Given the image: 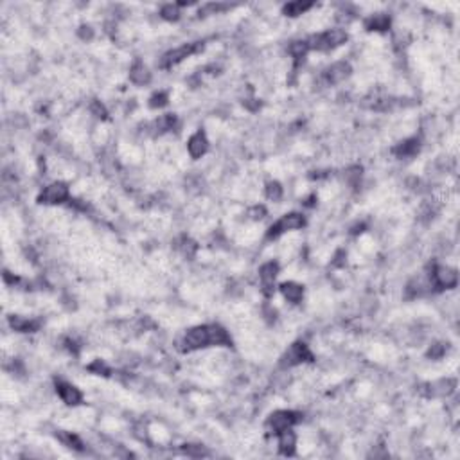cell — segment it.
Wrapping results in <instances>:
<instances>
[{
    "instance_id": "1",
    "label": "cell",
    "mask_w": 460,
    "mask_h": 460,
    "mask_svg": "<svg viewBox=\"0 0 460 460\" xmlns=\"http://www.w3.org/2000/svg\"><path fill=\"white\" fill-rule=\"evenodd\" d=\"M345 40H347L345 31H342V29H331V31H327V32L313 36V38L308 42V45H309V49L329 50V49H333V47L342 45Z\"/></svg>"
},
{
    "instance_id": "2",
    "label": "cell",
    "mask_w": 460,
    "mask_h": 460,
    "mask_svg": "<svg viewBox=\"0 0 460 460\" xmlns=\"http://www.w3.org/2000/svg\"><path fill=\"white\" fill-rule=\"evenodd\" d=\"M297 421H298V415L295 414V412L279 410V412H275V414L270 415L268 422H266V426H268L270 432L280 433V432H284V430L290 428L291 424H295Z\"/></svg>"
},
{
    "instance_id": "3",
    "label": "cell",
    "mask_w": 460,
    "mask_h": 460,
    "mask_svg": "<svg viewBox=\"0 0 460 460\" xmlns=\"http://www.w3.org/2000/svg\"><path fill=\"white\" fill-rule=\"evenodd\" d=\"M184 345L187 350H194V349H202V347L210 345V338H209V326H198L192 327L184 338Z\"/></svg>"
},
{
    "instance_id": "4",
    "label": "cell",
    "mask_w": 460,
    "mask_h": 460,
    "mask_svg": "<svg viewBox=\"0 0 460 460\" xmlns=\"http://www.w3.org/2000/svg\"><path fill=\"white\" fill-rule=\"evenodd\" d=\"M200 49H202L200 43H187V45H182L174 50H169L167 54H164L162 61H160V67H171V65L180 63L182 60H185V58L191 56V54L198 52Z\"/></svg>"
},
{
    "instance_id": "5",
    "label": "cell",
    "mask_w": 460,
    "mask_h": 460,
    "mask_svg": "<svg viewBox=\"0 0 460 460\" xmlns=\"http://www.w3.org/2000/svg\"><path fill=\"white\" fill-rule=\"evenodd\" d=\"M304 223L306 221H304V218H302V214H297V213L286 214V216H282V220H279L272 228H270L268 237H277L282 232H286V230H297V228L304 227Z\"/></svg>"
},
{
    "instance_id": "6",
    "label": "cell",
    "mask_w": 460,
    "mask_h": 460,
    "mask_svg": "<svg viewBox=\"0 0 460 460\" xmlns=\"http://www.w3.org/2000/svg\"><path fill=\"white\" fill-rule=\"evenodd\" d=\"M68 198V187L65 184H50L49 187H45V191L40 194V202L42 203H50V205H54V203H63L65 200Z\"/></svg>"
},
{
    "instance_id": "7",
    "label": "cell",
    "mask_w": 460,
    "mask_h": 460,
    "mask_svg": "<svg viewBox=\"0 0 460 460\" xmlns=\"http://www.w3.org/2000/svg\"><path fill=\"white\" fill-rule=\"evenodd\" d=\"M311 360H313V354L309 352L308 347L304 344H295L290 347V350L284 356V365L291 367V365L302 363V361H311Z\"/></svg>"
},
{
    "instance_id": "8",
    "label": "cell",
    "mask_w": 460,
    "mask_h": 460,
    "mask_svg": "<svg viewBox=\"0 0 460 460\" xmlns=\"http://www.w3.org/2000/svg\"><path fill=\"white\" fill-rule=\"evenodd\" d=\"M457 280H458L457 270L448 268V266L446 268H437L435 273H433V282L439 288H453L457 284Z\"/></svg>"
},
{
    "instance_id": "9",
    "label": "cell",
    "mask_w": 460,
    "mask_h": 460,
    "mask_svg": "<svg viewBox=\"0 0 460 460\" xmlns=\"http://www.w3.org/2000/svg\"><path fill=\"white\" fill-rule=\"evenodd\" d=\"M207 148H209V142H207V137L202 133V131L194 133L187 142V149H189V153H191L192 158H200V156L207 151Z\"/></svg>"
},
{
    "instance_id": "10",
    "label": "cell",
    "mask_w": 460,
    "mask_h": 460,
    "mask_svg": "<svg viewBox=\"0 0 460 460\" xmlns=\"http://www.w3.org/2000/svg\"><path fill=\"white\" fill-rule=\"evenodd\" d=\"M58 394H60V397L65 401L67 404H79L83 399L81 392H79L76 386L68 385V383H58Z\"/></svg>"
},
{
    "instance_id": "11",
    "label": "cell",
    "mask_w": 460,
    "mask_h": 460,
    "mask_svg": "<svg viewBox=\"0 0 460 460\" xmlns=\"http://www.w3.org/2000/svg\"><path fill=\"white\" fill-rule=\"evenodd\" d=\"M209 338H210V345H230L232 344L228 333L220 326H209Z\"/></svg>"
},
{
    "instance_id": "12",
    "label": "cell",
    "mask_w": 460,
    "mask_h": 460,
    "mask_svg": "<svg viewBox=\"0 0 460 460\" xmlns=\"http://www.w3.org/2000/svg\"><path fill=\"white\" fill-rule=\"evenodd\" d=\"M350 74V67L347 63H334L333 67L327 70V79L331 83H340L344 81L347 76Z\"/></svg>"
},
{
    "instance_id": "13",
    "label": "cell",
    "mask_w": 460,
    "mask_h": 460,
    "mask_svg": "<svg viewBox=\"0 0 460 460\" xmlns=\"http://www.w3.org/2000/svg\"><path fill=\"white\" fill-rule=\"evenodd\" d=\"M9 324L14 331H20V333H29V331H34L38 329V322L34 320H29L24 319V316H11Z\"/></svg>"
},
{
    "instance_id": "14",
    "label": "cell",
    "mask_w": 460,
    "mask_h": 460,
    "mask_svg": "<svg viewBox=\"0 0 460 460\" xmlns=\"http://www.w3.org/2000/svg\"><path fill=\"white\" fill-rule=\"evenodd\" d=\"M280 439H279V446H280V451L286 455H291L295 450V440H297V437H295V433L291 432L290 428L284 430V432L279 433Z\"/></svg>"
},
{
    "instance_id": "15",
    "label": "cell",
    "mask_w": 460,
    "mask_h": 460,
    "mask_svg": "<svg viewBox=\"0 0 460 460\" xmlns=\"http://www.w3.org/2000/svg\"><path fill=\"white\" fill-rule=\"evenodd\" d=\"M280 290H282L284 297L288 298V300L291 302H298L302 298V295H304V288L298 286V284L295 282H286L280 286Z\"/></svg>"
},
{
    "instance_id": "16",
    "label": "cell",
    "mask_w": 460,
    "mask_h": 460,
    "mask_svg": "<svg viewBox=\"0 0 460 460\" xmlns=\"http://www.w3.org/2000/svg\"><path fill=\"white\" fill-rule=\"evenodd\" d=\"M149 78H151V76H149L148 68H146L144 65L142 63H135L133 65V68H131V72H130L131 81L137 83V85H144V83L149 81Z\"/></svg>"
},
{
    "instance_id": "17",
    "label": "cell",
    "mask_w": 460,
    "mask_h": 460,
    "mask_svg": "<svg viewBox=\"0 0 460 460\" xmlns=\"http://www.w3.org/2000/svg\"><path fill=\"white\" fill-rule=\"evenodd\" d=\"M277 272H279V266L277 262H266L264 266H261V279L264 288H270L273 282V279L277 277Z\"/></svg>"
},
{
    "instance_id": "18",
    "label": "cell",
    "mask_w": 460,
    "mask_h": 460,
    "mask_svg": "<svg viewBox=\"0 0 460 460\" xmlns=\"http://www.w3.org/2000/svg\"><path fill=\"white\" fill-rule=\"evenodd\" d=\"M417 151H419L417 138H410V140H406V142H401V146L396 148L397 156H410V155H415Z\"/></svg>"
},
{
    "instance_id": "19",
    "label": "cell",
    "mask_w": 460,
    "mask_h": 460,
    "mask_svg": "<svg viewBox=\"0 0 460 460\" xmlns=\"http://www.w3.org/2000/svg\"><path fill=\"white\" fill-rule=\"evenodd\" d=\"M455 390V381L453 379H443V381L432 385V394L433 396H450Z\"/></svg>"
},
{
    "instance_id": "20",
    "label": "cell",
    "mask_w": 460,
    "mask_h": 460,
    "mask_svg": "<svg viewBox=\"0 0 460 460\" xmlns=\"http://www.w3.org/2000/svg\"><path fill=\"white\" fill-rule=\"evenodd\" d=\"M313 4L311 2H290L284 6V14H290V16H297V14H302L304 11L311 9Z\"/></svg>"
},
{
    "instance_id": "21",
    "label": "cell",
    "mask_w": 460,
    "mask_h": 460,
    "mask_svg": "<svg viewBox=\"0 0 460 460\" xmlns=\"http://www.w3.org/2000/svg\"><path fill=\"white\" fill-rule=\"evenodd\" d=\"M390 25V20L388 16H385V14H376V16H372L370 20L367 22V27L372 29V31H385V29H388Z\"/></svg>"
},
{
    "instance_id": "22",
    "label": "cell",
    "mask_w": 460,
    "mask_h": 460,
    "mask_svg": "<svg viewBox=\"0 0 460 460\" xmlns=\"http://www.w3.org/2000/svg\"><path fill=\"white\" fill-rule=\"evenodd\" d=\"M174 126V115L167 114V115H162L158 120L155 122V128L156 131H167V130H173Z\"/></svg>"
},
{
    "instance_id": "23",
    "label": "cell",
    "mask_w": 460,
    "mask_h": 460,
    "mask_svg": "<svg viewBox=\"0 0 460 460\" xmlns=\"http://www.w3.org/2000/svg\"><path fill=\"white\" fill-rule=\"evenodd\" d=\"M308 50H309L308 42H293L291 43V47H290V52L293 54L295 58H302L306 52H308Z\"/></svg>"
},
{
    "instance_id": "24",
    "label": "cell",
    "mask_w": 460,
    "mask_h": 460,
    "mask_svg": "<svg viewBox=\"0 0 460 460\" xmlns=\"http://www.w3.org/2000/svg\"><path fill=\"white\" fill-rule=\"evenodd\" d=\"M266 194H268L270 200H280V196H282V187H280V184H277V182H272V184H268V187H266Z\"/></svg>"
},
{
    "instance_id": "25",
    "label": "cell",
    "mask_w": 460,
    "mask_h": 460,
    "mask_svg": "<svg viewBox=\"0 0 460 460\" xmlns=\"http://www.w3.org/2000/svg\"><path fill=\"white\" fill-rule=\"evenodd\" d=\"M60 439L63 440L65 444H67V446H70V448H76V450H81V440L78 439V437L76 435H72V433H61L60 435Z\"/></svg>"
},
{
    "instance_id": "26",
    "label": "cell",
    "mask_w": 460,
    "mask_h": 460,
    "mask_svg": "<svg viewBox=\"0 0 460 460\" xmlns=\"http://www.w3.org/2000/svg\"><path fill=\"white\" fill-rule=\"evenodd\" d=\"M178 14H180V11H178L176 6H166V7H162V16L167 18V20H176Z\"/></svg>"
},
{
    "instance_id": "27",
    "label": "cell",
    "mask_w": 460,
    "mask_h": 460,
    "mask_svg": "<svg viewBox=\"0 0 460 460\" xmlns=\"http://www.w3.org/2000/svg\"><path fill=\"white\" fill-rule=\"evenodd\" d=\"M166 101H167V96H166V94H164V92L155 94V96L151 97V101H149V107H151V108L164 107V104H166Z\"/></svg>"
},
{
    "instance_id": "28",
    "label": "cell",
    "mask_w": 460,
    "mask_h": 460,
    "mask_svg": "<svg viewBox=\"0 0 460 460\" xmlns=\"http://www.w3.org/2000/svg\"><path fill=\"white\" fill-rule=\"evenodd\" d=\"M90 370H97V372H99V374H101V372H103V374H108V368H107V365H104V363H101V360H97L94 365H90Z\"/></svg>"
},
{
    "instance_id": "29",
    "label": "cell",
    "mask_w": 460,
    "mask_h": 460,
    "mask_svg": "<svg viewBox=\"0 0 460 460\" xmlns=\"http://www.w3.org/2000/svg\"><path fill=\"white\" fill-rule=\"evenodd\" d=\"M92 110L96 112L97 117H104V115H107V112H104V108L101 107L99 103H94V104H92Z\"/></svg>"
},
{
    "instance_id": "30",
    "label": "cell",
    "mask_w": 460,
    "mask_h": 460,
    "mask_svg": "<svg viewBox=\"0 0 460 460\" xmlns=\"http://www.w3.org/2000/svg\"><path fill=\"white\" fill-rule=\"evenodd\" d=\"M252 218H254V220H259V218H262V214H264V209H262V207H255L254 210H252Z\"/></svg>"
}]
</instances>
